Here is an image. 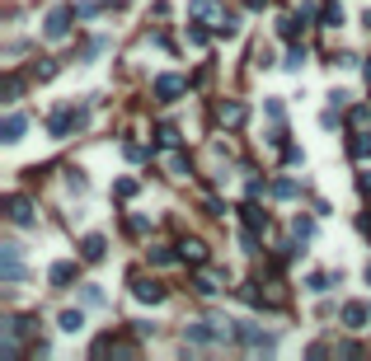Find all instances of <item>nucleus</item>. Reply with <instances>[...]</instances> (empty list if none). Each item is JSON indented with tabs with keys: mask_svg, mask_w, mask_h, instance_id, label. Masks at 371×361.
I'll list each match as a JSON object with an SVG mask.
<instances>
[{
	"mask_svg": "<svg viewBox=\"0 0 371 361\" xmlns=\"http://www.w3.org/2000/svg\"><path fill=\"white\" fill-rule=\"evenodd\" d=\"M235 338V328L221 324V319H198V324L183 328V342H193V347H207V342H230Z\"/></svg>",
	"mask_w": 371,
	"mask_h": 361,
	"instance_id": "obj_1",
	"label": "nucleus"
},
{
	"mask_svg": "<svg viewBox=\"0 0 371 361\" xmlns=\"http://www.w3.org/2000/svg\"><path fill=\"white\" fill-rule=\"evenodd\" d=\"M24 248L19 244H0V277L5 282H24Z\"/></svg>",
	"mask_w": 371,
	"mask_h": 361,
	"instance_id": "obj_2",
	"label": "nucleus"
},
{
	"mask_svg": "<svg viewBox=\"0 0 371 361\" xmlns=\"http://www.w3.org/2000/svg\"><path fill=\"white\" fill-rule=\"evenodd\" d=\"M71 19H76V10H71V5H56L52 14H47V23H43V33L52 38V43H61V38L71 33Z\"/></svg>",
	"mask_w": 371,
	"mask_h": 361,
	"instance_id": "obj_3",
	"label": "nucleus"
},
{
	"mask_svg": "<svg viewBox=\"0 0 371 361\" xmlns=\"http://www.w3.org/2000/svg\"><path fill=\"white\" fill-rule=\"evenodd\" d=\"M151 90H156L160 103H174V99H183V94H188V80H183V75H156V85H151Z\"/></svg>",
	"mask_w": 371,
	"mask_h": 361,
	"instance_id": "obj_4",
	"label": "nucleus"
},
{
	"mask_svg": "<svg viewBox=\"0 0 371 361\" xmlns=\"http://www.w3.org/2000/svg\"><path fill=\"white\" fill-rule=\"evenodd\" d=\"M235 338L245 342V347H254V352H273V338L259 324H235Z\"/></svg>",
	"mask_w": 371,
	"mask_h": 361,
	"instance_id": "obj_5",
	"label": "nucleus"
},
{
	"mask_svg": "<svg viewBox=\"0 0 371 361\" xmlns=\"http://www.w3.org/2000/svg\"><path fill=\"white\" fill-rule=\"evenodd\" d=\"M132 295H136L141 305H160V300H165V286H160V282H146V277H136Z\"/></svg>",
	"mask_w": 371,
	"mask_h": 361,
	"instance_id": "obj_6",
	"label": "nucleus"
},
{
	"mask_svg": "<svg viewBox=\"0 0 371 361\" xmlns=\"http://www.w3.org/2000/svg\"><path fill=\"white\" fill-rule=\"evenodd\" d=\"M179 258L193 263V268H203V263H207V244H203V239H183V244H179Z\"/></svg>",
	"mask_w": 371,
	"mask_h": 361,
	"instance_id": "obj_7",
	"label": "nucleus"
},
{
	"mask_svg": "<svg viewBox=\"0 0 371 361\" xmlns=\"http://www.w3.org/2000/svg\"><path fill=\"white\" fill-rule=\"evenodd\" d=\"M5 206H10V211H5V216H10L14 226H34V206L24 202V197H10V202H5Z\"/></svg>",
	"mask_w": 371,
	"mask_h": 361,
	"instance_id": "obj_8",
	"label": "nucleus"
},
{
	"mask_svg": "<svg viewBox=\"0 0 371 361\" xmlns=\"http://www.w3.org/2000/svg\"><path fill=\"white\" fill-rule=\"evenodd\" d=\"M367 319H371V310H367L362 300L343 305V324H348V328H367Z\"/></svg>",
	"mask_w": 371,
	"mask_h": 361,
	"instance_id": "obj_9",
	"label": "nucleus"
},
{
	"mask_svg": "<svg viewBox=\"0 0 371 361\" xmlns=\"http://www.w3.org/2000/svg\"><path fill=\"white\" fill-rule=\"evenodd\" d=\"M216 117H221L225 127H240V122H245V103H221V108H216Z\"/></svg>",
	"mask_w": 371,
	"mask_h": 361,
	"instance_id": "obj_10",
	"label": "nucleus"
},
{
	"mask_svg": "<svg viewBox=\"0 0 371 361\" xmlns=\"http://www.w3.org/2000/svg\"><path fill=\"white\" fill-rule=\"evenodd\" d=\"M103 248H108V244H103V235H85V244H80V253H85V258H90V263H99V258H103Z\"/></svg>",
	"mask_w": 371,
	"mask_h": 361,
	"instance_id": "obj_11",
	"label": "nucleus"
},
{
	"mask_svg": "<svg viewBox=\"0 0 371 361\" xmlns=\"http://www.w3.org/2000/svg\"><path fill=\"white\" fill-rule=\"evenodd\" d=\"M24 127H29V117H24V113H10V117H5V141H10V146L24 136Z\"/></svg>",
	"mask_w": 371,
	"mask_h": 361,
	"instance_id": "obj_12",
	"label": "nucleus"
},
{
	"mask_svg": "<svg viewBox=\"0 0 371 361\" xmlns=\"http://www.w3.org/2000/svg\"><path fill=\"white\" fill-rule=\"evenodd\" d=\"M245 230H268V211H259V206H245Z\"/></svg>",
	"mask_w": 371,
	"mask_h": 361,
	"instance_id": "obj_13",
	"label": "nucleus"
},
{
	"mask_svg": "<svg viewBox=\"0 0 371 361\" xmlns=\"http://www.w3.org/2000/svg\"><path fill=\"white\" fill-rule=\"evenodd\" d=\"M76 282V263H56L52 268V286H71Z\"/></svg>",
	"mask_w": 371,
	"mask_h": 361,
	"instance_id": "obj_14",
	"label": "nucleus"
},
{
	"mask_svg": "<svg viewBox=\"0 0 371 361\" xmlns=\"http://www.w3.org/2000/svg\"><path fill=\"white\" fill-rule=\"evenodd\" d=\"M193 286H198V295H216V291H221V277H212V272H198V282H193Z\"/></svg>",
	"mask_w": 371,
	"mask_h": 361,
	"instance_id": "obj_15",
	"label": "nucleus"
},
{
	"mask_svg": "<svg viewBox=\"0 0 371 361\" xmlns=\"http://www.w3.org/2000/svg\"><path fill=\"white\" fill-rule=\"evenodd\" d=\"M56 324H61V333H80L85 315H80V310H61V319H56Z\"/></svg>",
	"mask_w": 371,
	"mask_h": 361,
	"instance_id": "obj_16",
	"label": "nucleus"
},
{
	"mask_svg": "<svg viewBox=\"0 0 371 361\" xmlns=\"http://www.w3.org/2000/svg\"><path fill=\"white\" fill-rule=\"evenodd\" d=\"M338 23H343V5L329 0V5H325V28H338Z\"/></svg>",
	"mask_w": 371,
	"mask_h": 361,
	"instance_id": "obj_17",
	"label": "nucleus"
},
{
	"mask_svg": "<svg viewBox=\"0 0 371 361\" xmlns=\"http://www.w3.org/2000/svg\"><path fill=\"white\" fill-rule=\"evenodd\" d=\"M296 192H301V188H296V179H278V183H273V197H296Z\"/></svg>",
	"mask_w": 371,
	"mask_h": 361,
	"instance_id": "obj_18",
	"label": "nucleus"
},
{
	"mask_svg": "<svg viewBox=\"0 0 371 361\" xmlns=\"http://www.w3.org/2000/svg\"><path fill=\"white\" fill-rule=\"evenodd\" d=\"M165 164H169V174H174V179H179V174H188V155H179V150H174Z\"/></svg>",
	"mask_w": 371,
	"mask_h": 361,
	"instance_id": "obj_19",
	"label": "nucleus"
},
{
	"mask_svg": "<svg viewBox=\"0 0 371 361\" xmlns=\"http://www.w3.org/2000/svg\"><path fill=\"white\" fill-rule=\"evenodd\" d=\"M113 197H123V202H127V197H136V179H123V183H113Z\"/></svg>",
	"mask_w": 371,
	"mask_h": 361,
	"instance_id": "obj_20",
	"label": "nucleus"
},
{
	"mask_svg": "<svg viewBox=\"0 0 371 361\" xmlns=\"http://www.w3.org/2000/svg\"><path fill=\"white\" fill-rule=\"evenodd\" d=\"M329 282H334V277H329V272H315V277H310V282H305V291H329Z\"/></svg>",
	"mask_w": 371,
	"mask_h": 361,
	"instance_id": "obj_21",
	"label": "nucleus"
},
{
	"mask_svg": "<svg viewBox=\"0 0 371 361\" xmlns=\"http://www.w3.org/2000/svg\"><path fill=\"white\" fill-rule=\"evenodd\" d=\"M296 239H310V235H315V221H305V216H296Z\"/></svg>",
	"mask_w": 371,
	"mask_h": 361,
	"instance_id": "obj_22",
	"label": "nucleus"
},
{
	"mask_svg": "<svg viewBox=\"0 0 371 361\" xmlns=\"http://www.w3.org/2000/svg\"><path fill=\"white\" fill-rule=\"evenodd\" d=\"M305 66V47H292V52H287V70H301Z\"/></svg>",
	"mask_w": 371,
	"mask_h": 361,
	"instance_id": "obj_23",
	"label": "nucleus"
},
{
	"mask_svg": "<svg viewBox=\"0 0 371 361\" xmlns=\"http://www.w3.org/2000/svg\"><path fill=\"white\" fill-rule=\"evenodd\" d=\"M160 146H179V127H160Z\"/></svg>",
	"mask_w": 371,
	"mask_h": 361,
	"instance_id": "obj_24",
	"label": "nucleus"
},
{
	"mask_svg": "<svg viewBox=\"0 0 371 361\" xmlns=\"http://www.w3.org/2000/svg\"><path fill=\"white\" fill-rule=\"evenodd\" d=\"M179 258V253H169V248H151V263H160V268H165V263H174Z\"/></svg>",
	"mask_w": 371,
	"mask_h": 361,
	"instance_id": "obj_25",
	"label": "nucleus"
},
{
	"mask_svg": "<svg viewBox=\"0 0 371 361\" xmlns=\"http://www.w3.org/2000/svg\"><path fill=\"white\" fill-rule=\"evenodd\" d=\"M123 150H127V159H146V146H136V141H127Z\"/></svg>",
	"mask_w": 371,
	"mask_h": 361,
	"instance_id": "obj_26",
	"label": "nucleus"
},
{
	"mask_svg": "<svg viewBox=\"0 0 371 361\" xmlns=\"http://www.w3.org/2000/svg\"><path fill=\"white\" fill-rule=\"evenodd\" d=\"M85 305H103V291H99V286H85Z\"/></svg>",
	"mask_w": 371,
	"mask_h": 361,
	"instance_id": "obj_27",
	"label": "nucleus"
},
{
	"mask_svg": "<svg viewBox=\"0 0 371 361\" xmlns=\"http://www.w3.org/2000/svg\"><path fill=\"white\" fill-rule=\"evenodd\" d=\"M357 226H362V235H367V239H371V216H362Z\"/></svg>",
	"mask_w": 371,
	"mask_h": 361,
	"instance_id": "obj_28",
	"label": "nucleus"
},
{
	"mask_svg": "<svg viewBox=\"0 0 371 361\" xmlns=\"http://www.w3.org/2000/svg\"><path fill=\"white\" fill-rule=\"evenodd\" d=\"M357 183H362V192H371V174H362V179H357Z\"/></svg>",
	"mask_w": 371,
	"mask_h": 361,
	"instance_id": "obj_29",
	"label": "nucleus"
},
{
	"mask_svg": "<svg viewBox=\"0 0 371 361\" xmlns=\"http://www.w3.org/2000/svg\"><path fill=\"white\" fill-rule=\"evenodd\" d=\"M367 282H371V268H367Z\"/></svg>",
	"mask_w": 371,
	"mask_h": 361,
	"instance_id": "obj_30",
	"label": "nucleus"
},
{
	"mask_svg": "<svg viewBox=\"0 0 371 361\" xmlns=\"http://www.w3.org/2000/svg\"><path fill=\"white\" fill-rule=\"evenodd\" d=\"M367 80H371V66H367Z\"/></svg>",
	"mask_w": 371,
	"mask_h": 361,
	"instance_id": "obj_31",
	"label": "nucleus"
}]
</instances>
